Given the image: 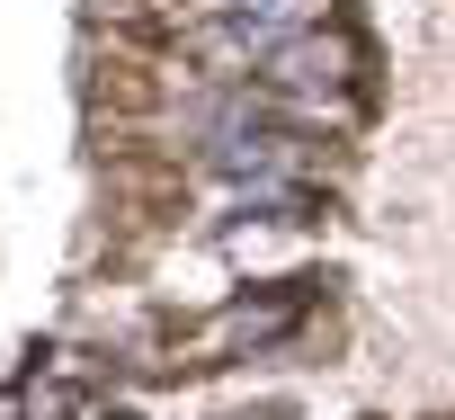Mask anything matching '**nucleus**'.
<instances>
[{
    "instance_id": "obj_1",
    "label": "nucleus",
    "mask_w": 455,
    "mask_h": 420,
    "mask_svg": "<svg viewBox=\"0 0 455 420\" xmlns=\"http://www.w3.org/2000/svg\"><path fill=\"white\" fill-rule=\"evenodd\" d=\"M205 19H242V28H313L322 0H205Z\"/></svg>"
}]
</instances>
